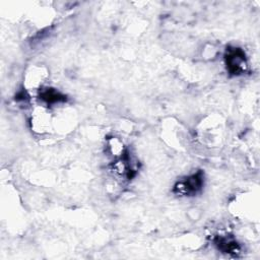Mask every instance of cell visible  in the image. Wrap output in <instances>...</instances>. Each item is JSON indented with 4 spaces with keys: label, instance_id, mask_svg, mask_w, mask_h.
Returning <instances> with one entry per match:
<instances>
[{
    "label": "cell",
    "instance_id": "1",
    "mask_svg": "<svg viewBox=\"0 0 260 260\" xmlns=\"http://www.w3.org/2000/svg\"><path fill=\"white\" fill-rule=\"evenodd\" d=\"M226 70L233 75H239L246 70L247 60L245 52L241 48L229 47L224 54Z\"/></svg>",
    "mask_w": 260,
    "mask_h": 260
},
{
    "label": "cell",
    "instance_id": "2",
    "mask_svg": "<svg viewBox=\"0 0 260 260\" xmlns=\"http://www.w3.org/2000/svg\"><path fill=\"white\" fill-rule=\"evenodd\" d=\"M204 184V174L201 171H198L182 181H179L174 188V191L181 195L192 196L198 193Z\"/></svg>",
    "mask_w": 260,
    "mask_h": 260
},
{
    "label": "cell",
    "instance_id": "3",
    "mask_svg": "<svg viewBox=\"0 0 260 260\" xmlns=\"http://www.w3.org/2000/svg\"><path fill=\"white\" fill-rule=\"evenodd\" d=\"M40 100H42L45 104L48 106H53L56 104L64 103L66 101V95L63 94L62 92L58 91L55 88L52 87H47V88H42L39 94Z\"/></svg>",
    "mask_w": 260,
    "mask_h": 260
},
{
    "label": "cell",
    "instance_id": "4",
    "mask_svg": "<svg viewBox=\"0 0 260 260\" xmlns=\"http://www.w3.org/2000/svg\"><path fill=\"white\" fill-rule=\"evenodd\" d=\"M215 246L218 250H220L223 253L229 254H235L240 251V246L236 242L235 239L226 237V236H218L214 240Z\"/></svg>",
    "mask_w": 260,
    "mask_h": 260
}]
</instances>
